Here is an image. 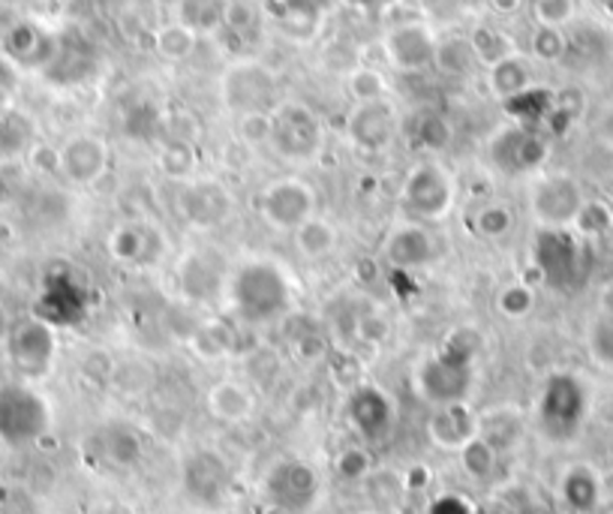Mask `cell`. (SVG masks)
<instances>
[{
  "instance_id": "9f6ffc18",
  "label": "cell",
  "mask_w": 613,
  "mask_h": 514,
  "mask_svg": "<svg viewBox=\"0 0 613 514\" xmlns=\"http://www.w3.org/2000/svg\"><path fill=\"white\" fill-rule=\"evenodd\" d=\"M430 514H472V508H469L460 496H439V500L430 505Z\"/></svg>"
},
{
  "instance_id": "6f0895ef",
  "label": "cell",
  "mask_w": 613,
  "mask_h": 514,
  "mask_svg": "<svg viewBox=\"0 0 613 514\" xmlns=\"http://www.w3.org/2000/svg\"><path fill=\"white\" fill-rule=\"evenodd\" d=\"M491 3V10L496 15H514V12H521L524 7V0H488Z\"/></svg>"
},
{
  "instance_id": "4316f807",
  "label": "cell",
  "mask_w": 613,
  "mask_h": 514,
  "mask_svg": "<svg viewBox=\"0 0 613 514\" xmlns=\"http://www.w3.org/2000/svg\"><path fill=\"white\" fill-rule=\"evenodd\" d=\"M90 69H94V55H90L85 40L64 34L57 40V52L43 76L55 85H76V81L88 79Z\"/></svg>"
},
{
  "instance_id": "11a10c76",
  "label": "cell",
  "mask_w": 613,
  "mask_h": 514,
  "mask_svg": "<svg viewBox=\"0 0 613 514\" xmlns=\"http://www.w3.org/2000/svg\"><path fill=\"white\" fill-rule=\"evenodd\" d=\"M592 352L607 364H613V316H607L592 328Z\"/></svg>"
},
{
  "instance_id": "1f68e13d",
  "label": "cell",
  "mask_w": 613,
  "mask_h": 514,
  "mask_svg": "<svg viewBox=\"0 0 613 514\" xmlns=\"http://www.w3.org/2000/svg\"><path fill=\"white\" fill-rule=\"evenodd\" d=\"M505 114L512 118L514 123H524V127H541L545 121H550V114L557 109V97L547 88H526L524 94H517L512 100L502 102Z\"/></svg>"
},
{
  "instance_id": "3957f363",
  "label": "cell",
  "mask_w": 613,
  "mask_h": 514,
  "mask_svg": "<svg viewBox=\"0 0 613 514\" xmlns=\"http://www.w3.org/2000/svg\"><path fill=\"white\" fill-rule=\"evenodd\" d=\"M220 100L234 118L253 112H274L283 102L280 76L259 57H238L220 76Z\"/></svg>"
},
{
  "instance_id": "e0dca14e",
  "label": "cell",
  "mask_w": 613,
  "mask_h": 514,
  "mask_svg": "<svg viewBox=\"0 0 613 514\" xmlns=\"http://www.w3.org/2000/svg\"><path fill=\"white\" fill-rule=\"evenodd\" d=\"M262 491L280 514H304L319 500V475L310 463L286 458L271 467Z\"/></svg>"
},
{
  "instance_id": "4dcf8cb0",
  "label": "cell",
  "mask_w": 613,
  "mask_h": 514,
  "mask_svg": "<svg viewBox=\"0 0 613 514\" xmlns=\"http://www.w3.org/2000/svg\"><path fill=\"white\" fill-rule=\"evenodd\" d=\"M409 139L422 154H442L455 142V123L448 121L442 112H418L409 123Z\"/></svg>"
},
{
  "instance_id": "484cf974",
  "label": "cell",
  "mask_w": 613,
  "mask_h": 514,
  "mask_svg": "<svg viewBox=\"0 0 613 514\" xmlns=\"http://www.w3.org/2000/svg\"><path fill=\"white\" fill-rule=\"evenodd\" d=\"M205 409L223 425H244L247 418L256 413V394L250 392L244 382L226 376L205 392Z\"/></svg>"
},
{
  "instance_id": "9a60e30c",
  "label": "cell",
  "mask_w": 613,
  "mask_h": 514,
  "mask_svg": "<svg viewBox=\"0 0 613 514\" xmlns=\"http://www.w3.org/2000/svg\"><path fill=\"white\" fill-rule=\"evenodd\" d=\"M401 135V112L397 106L385 100L352 102L346 114V139L361 154H385Z\"/></svg>"
},
{
  "instance_id": "5bb4252c",
  "label": "cell",
  "mask_w": 613,
  "mask_h": 514,
  "mask_svg": "<svg viewBox=\"0 0 613 514\" xmlns=\"http://www.w3.org/2000/svg\"><path fill=\"white\" fill-rule=\"evenodd\" d=\"M178 214L193 232L223 229L234 214V196L220 178H190L178 184Z\"/></svg>"
},
{
  "instance_id": "ac0fdd59",
  "label": "cell",
  "mask_w": 613,
  "mask_h": 514,
  "mask_svg": "<svg viewBox=\"0 0 613 514\" xmlns=\"http://www.w3.org/2000/svg\"><path fill=\"white\" fill-rule=\"evenodd\" d=\"M90 298L88 289L69 271H52L43 280V289L34 302V316L52 328H76L88 319Z\"/></svg>"
},
{
  "instance_id": "ba28073f",
  "label": "cell",
  "mask_w": 613,
  "mask_h": 514,
  "mask_svg": "<svg viewBox=\"0 0 613 514\" xmlns=\"http://www.w3.org/2000/svg\"><path fill=\"white\" fill-rule=\"evenodd\" d=\"M52 427V409L43 394L28 382L0 385V442L24 448L40 442Z\"/></svg>"
},
{
  "instance_id": "db71d44e",
  "label": "cell",
  "mask_w": 613,
  "mask_h": 514,
  "mask_svg": "<svg viewBox=\"0 0 613 514\" xmlns=\"http://www.w3.org/2000/svg\"><path fill=\"white\" fill-rule=\"evenodd\" d=\"M337 472L349 481L364 479L370 472V455L364 448H346L343 455L337 458Z\"/></svg>"
},
{
  "instance_id": "2e32d148",
  "label": "cell",
  "mask_w": 613,
  "mask_h": 514,
  "mask_svg": "<svg viewBox=\"0 0 613 514\" xmlns=\"http://www.w3.org/2000/svg\"><path fill=\"white\" fill-rule=\"evenodd\" d=\"M229 271H232V265L226 262L220 250H214V247H190L178 259L175 277H178V289L187 302L208 304L214 298H223Z\"/></svg>"
},
{
  "instance_id": "681fc988",
  "label": "cell",
  "mask_w": 613,
  "mask_h": 514,
  "mask_svg": "<svg viewBox=\"0 0 613 514\" xmlns=\"http://www.w3.org/2000/svg\"><path fill=\"white\" fill-rule=\"evenodd\" d=\"M331 3L335 0H280L283 19L298 24H319L325 12L331 10Z\"/></svg>"
},
{
  "instance_id": "5b68a950",
  "label": "cell",
  "mask_w": 613,
  "mask_h": 514,
  "mask_svg": "<svg viewBox=\"0 0 613 514\" xmlns=\"http://www.w3.org/2000/svg\"><path fill=\"white\" fill-rule=\"evenodd\" d=\"M401 205L415 223H436L446 220L458 205V181L442 163L422 160L415 163L401 187Z\"/></svg>"
},
{
  "instance_id": "8992f818",
  "label": "cell",
  "mask_w": 613,
  "mask_h": 514,
  "mask_svg": "<svg viewBox=\"0 0 613 514\" xmlns=\"http://www.w3.org/2000/svg\"><path fill=\"white\" fill-rule=\"evenodd\" d=\"M253 211L269 229L280 236H292L313 214H319V196L310 181L298 175H280L259 187L253 196Z\"/></svg>"
},
{
  "instance_id": "44dd1931",
  "label": "cell",
  "mask_w": 613,
  "mask_h": 514,
  "mask_svg": "<svg viewBox=\"0 0 613 514\" xmlns=\"http://www.w3.org/2000/svg\"><path fill=\"white\" fill-rule=\"evenodd\" d=\"M436 34L427 22H401L382 36V55L397 73H424L434 67Z\"/></svg>"
},
{
  "instance_id": "60d3db41",
  "label": "cell",
  "mask_w": 613,
  "mask_h": 514,
  "mask_svg": "<svg viewBox=\"0 0 613 514\" xmlns=\"http://www.w3.org/2000/svg\"><path fill=\"white\" fill-rule=\"evenodd\" d=\"M460 467L467 470L469 479L475 481H488L496 475L500 470V451L488 442V439H481L479 434L469 439L467 446L460 448Z\"/></svg>"
},
{
  "instance_id": "f5cc1de1",
  "label": "cell",
  "mask_w": 613,
  "mask_h": 514,
  "mask_svg": "<svg viewBox=\"0 0 613 514\" xmlns=\"http://www.w3.org/2000/svg\"><path fill=\"white\" fill-rule=\"evenodd\" d=\"M196 347H199L208 358L220 356V352H229V349L234 347L232 328H226V325H208V328H201L199 335H196Z\"/></svg>"
},
{
  "instance_id": "816d5d0a",
  "label": "cell",
  "mask_w": 613,
  "mask_h": 514,
  "mask_svg": "<svg viewBox=\"0 0 613 514\" xmlns=\"http://www.w3.org/2000/svg\"><path fill=\"white\" fill-rule=\"evenodd\" d=\"M238 135L244 139L247 145H269L271 114L269 112L241 114V118H238Z\"/></svg>"
},
{
  "instance_id": "7dc6e473",
  "label": "cell",
  "mask_w": 613,
  "mask_h": 514,
  "mask_svg": "<svg viewBox=\"0 0 613 514\" xmlns=\"http://www.w3.org/2000/svg\"><path fill=\"white\" fill-rule=\"evenodd\" d=\"M578 15V0H533V19L538 28H566Z\"/></svg>"
},
{
  "instance_id": "ab89813d",
  "label": "cell",
  "mask_w": 613,
  "mask_h": 514,
  "mask_svg": "<svg viewBox=\"0 0 613 514\" xmlns=\"http://www.w3.org/2000/svg\"><path fill=\"white\" fill-rule=\"evenodd\" d=\"M479 436L488 439L496 451H508L521 436V418L512 409H493V413L479 415Z\"/></svg>"
},
{
  "instance_id": "30bf717a",
  "label": "cell",
  "mask_w": 613,
  "mask_h": 514,
  "mask_svg": "<svg viewBox=\"0 0 613 514\" xmlns=\"http://www.w3.org/2000/svg\"><path fill=\"white\" fill-rule=\"evenodd\" d=\"M7 358L22 382L45 380L57 361V328H52L34 314L12 319L7 335Z\"/></svg>"
},
{
  "instance_id": "d6a6232c",
  "label": "cell",
  "mask_w": 613,
  "mask_h": 514,
  "mask_svg": "<svg viewBox=\"0 0 613 514\" xmlns=\"http://www.w3.org/2000/svg\"><path fill=\"white\" fill-rule=\"evenodd\" d=\"M599 479L590 467H571L559 481V496L571 514H590L599 505Z\"/></svg>"
},
{
  "instance_id": "cb8c5ba5",
  "label": "cell",
  "mask_w": 613,
  "mask_h": 514,
  "mask_svg": "<svg viewBox=\"0 0 613 514\" xmlns=\"http://www.w3.org/2000/svg\"><path fill=\"white\" fill-rule=\"evenodd\" d=\"M382 256L397 271L427 269L436 259V241L424 223L403 220L388 229V236L382 241Z\"/></svg>"
},
{
  "instance_id": "f907efd6",
  "label": "cell",
  "mask_w": 613,
  "mask_h": 514,
  "mask_svg": "<svg viewBox=\"0 0 613 514\" xmlns=\"http://www.w3.org/2000/svg\"><path fill=\"white\" fill-rule=\"evenodd\" d=\"M259 24V12L247 3V0H229V10H226V24L223 31L234 36L250 34Z\"/></svg>"
},
{
  "instance_id": "9c48e42d",
  "label": "cell",
  "mask_w": 613,
  "mask_h": 514,
  "mask_svg": "<svg viewBox=\"0 0 613 514\" xmlns=\"http://www.w3.org/2000/svg\"><path fill=\"white\" fill-rule=\"evenodd\" d=\"M533 269L550 289H574L587 277V247L571 229H541L533 241Z\"/></svg>"
},
{
  "instance_id": "8fae6325",
  "label": "cell",
  "mask_w": 613,
  "mask_h": 514,
  "mask_svg": "<svg viewBox=\"0 0 613 514\" xmlns=\"http://www.w3.org/2000/svg\"><path fill=\"white\" fill-rule=\"evenodd\" d=\"M547 154H550V142L538 127H524V123L512 121L488 139V160L505 178L533 175L545 166Z\"/></svg>"
},
{
  "instance_id": "8d00e7d4",
  "label": "cell",
  "mask_w": 613,
  "mask_h": 514,
  "mask_svg": "<svg viewBox=\"0 0 613 514\" xmlns=\"http://www.w3.org/2000/svg\"><path fill=\"white\" fill-rule=\"evenodd\" d=\"M469 226H472V232H475L479 238L500 241V238H505L514 229L512 205H505V201H496V199L481 201L479 208L472 211V217H469Z\"/></svg>"
},
{
  "instance_id": "836d02e7",
  "label": "cell",
  "mask_w": 613,
  "mask_h": 514,
  "mask_svg": "<svg viewBox=\"0 0 613 514\" xmlns=\"http://www.w3.org/2000/svg\"><path fill=\"white\" fill-rule=\"evenodd\" d=\"M434 67L442 76H451V79H467L481 64L475 57V48L469 43V36H448V40L436 43Z\"/></svg>"
},
{
  "instance_id": "680465c9",
  "label": "cell",
  "mask_w": 613,
  "mask_h": 514,
  "mask_svg": "<svg viewBox=\"0 0 613 514\" xmlns=\"http://www.w3.org/2000/svg\"><path fill=\"white\" fill-rule=\"evenodd\" d=\"M10 325H12L10 314H7V307L0 304V343H7V335H10Z\"/></svg>"
},
{
  "instance_id": "d6986e66",
  "label": "cell",
  "mask_w": 613,
  "mask_h": 514,
  "mask_svg": "<svg viewBox=\"0 0 613 514\" xmlns=\"http://www.w3.org/2000/svg\"><path fill=\"white\" fill-rule=\"evenodd\" d=\"M112 166V147L97 133L69 135L64 145L57 147V175L73 187H97Z\"/></svg>"
},
{
  "instance_id": "ffe728a7",
  "label": "cell",
  "mask_w": 613,
  "mask_h": 514,
  "mask_svg": "<svg viewBox=\"0 0 613 514\" xmlns=\"http://www.w3.org/2000/svg\"><path fill=\"white\" fill-rule=\"evenodd\" d=\"M346 422L355 430L361 442L376 446L385 442L397 422V406L391 401V394L380 385H355L346 397Z\"/></svg>"
},
{
  "instance_id": "277c9868",
  "label": "cell",
  "mask_w": 613,
  "mask_h": 514,
  "mask_svg": "<svg viewBox=\"0 0 613 514\" xmlns=\"http://www.w3.org/2000/svg\"><path fill=\"white\" fill-rule=\"evenodd\" d=\"M271 151L292 166H307L325 151V123L307 102L283 100L271 112Z\"/></svg>"
},
{
  "instance_id": "7402d4cb",
  "label": "cell",
  "mask_w": 613,
  "mask_h": 514,
  "mask_svg": "<svg viewBox=\"0 0 613 514\" xmlns=\"http://www.w3.org/2000/svg\"><path fill=\"white\" fill-rule=\"evenodd\" d=\"M180 481H184V491H187L193 503L217 505L223 503V496L229 493L232 470H229L223 455H217L211 448H199V451H193L190 458L184 460Z\"/></svg>"
},
{
  "instance_id": "b9f144b4",
  "label": "cell",
  "mask_w": 613,
  "mask_h": 514,
  "mask_svg": "<svg viewBox=\"0 0 613 514\" xmlns=\"http://www.w3.org/2000/svg\"><path fill=\"white\" fill-rule=\"evenodd\" d=\"M102 451L114 467H133L142 458V439L130 427L112 425L102 434Z\"/></svg>"
},
{
  "instance_id": "83f0119b",
  "label": "cell",
  "mask_w": 613,
  "mask_h": 514,
  "mask_svg": "<svg viewBox=\"0 0 613 514\" xmlns=\"http://www.w3.org/2000/svg\"><path fill=\"white\" fill-rule=\"evenodd\" d=\"M488 88L500 102L512 100L517 94H524L526 88H533V64H529V57L514 52V55L491 64L488 67Z\"/></svg>"
},
{
  "instance_id": "e575fe53",
  "label": "cell",
  "mask_w": 613,
  "mask_h": 514,
  "mask_svg": "<svg viewBox=\"0 0 613 514\" xmlns=\"http://www.w3.org/2000/svg\"><path fill=\"white\" fill-rule=\"evenodd\" d=\"M229 0H178V19L193 34H220L226 24Z\"/></svg>"
},
{
  "instance_id": "7c38bea8",
  "label": "cell",
  "mask_w": 613,
  "mask_h": 514,
  "mask_svg": "<svg viewBox=\"0 0 613 514\" xmlns=\"http://www.w3.org/2000/svg\"><path fill=\"white\" fill-rule=\"evenodd\" d=\"M106 253L114 265L133 271L156 269L168 256V236L151 220H121L106 236Z\"/></svg>"
},
{
  "instance_id": "6da1fadb",
  "label": "cell",
  "mask_w": 613,
  "mask_h": 514,
  "mask_svg": "<svg viewBox=\"0 0 613 514\" xmlns=\"http://www.w3.org/2000/svg\"><path fill=\"white\" fill-rule=\"evenodd\" d=\"M226 307L247 328H262L292 310V280L274 259H241L229 271Z\"/></svg>"
},
{
  "instance_id": "4fadbf2b",
  "label": "cell",
  "mask_w": 613,
  "mask_h": 514,
  "mask_svg": "<svg viewBox=\"0 0 613 514\" xmlns=\"http://www.w3.org/2000/svg\"><path fill=\"white\" fill-rule=\"evenodd\" d=\"M587 196L571 175H541L526 193V208L541 229H571Z\"/></svg>"
},
{
  "instance_id": "c3c4849f",
  "label": "cell",
  "mask_w": 613,
  "mask_h": 514,
  "mask_svg": "<svg viewBox=\"0 0 613 514\" xmlns=\"http://www.w3.org/2000/svg\"><path fill=\"white\" fill-rule=\"evenodd\" d=\"M611 229V211L604 208L602 201H587L583 211L578 214V220L571 226V232H578L580 238L604 236Z\"/></svg>"
},
{
  "instance_id": "d590c367",
  "label": "cell",
  "mask_w": 613,
  "mask_h": 514,
  "mask_svg": "<svg viewBox=\"0 0 613 514\" xmlns=\"http://www.w3.org/2000/svg\"><path fill=\"white\" fill-rule=\"evenodd\" d=\"M151 43H154L156 57H163L168 64H180V61H187V57L196 52L199 34H193L187 24H180L178 19H175V22L160 24L154 31V36H151Z\"/></svg>"
},
{
  "instance_id": "ee69618b",
  "label": "cell",
  "mask_w": 613,
  "mask_h": 514,
  "mask_svg": "<svg viewBox=\"0 0 613 514\" xmlns=\"http://www.w3.org/2000/svg\"><path fill=\"white\" fill-rule=\"evenodd\" d=\"M469 43L475 48V57H479L481 67H491V64H496L502 57L517 52L512 40L502 34V31H496V28H491V24H479V28L469 34Z\"/></svg>"
},
{
  "instance_id": "f35d334b",
  "label": "cell",
  "mask_w": 613,
  "mask_h": 514,
  "mask_svg": "<svg viewBox=\"0 0 613 514\" xmlns=\"http://www.w3.org/2000/svg\"><path fill=\"white\" fill-rule=\"evenodd\" d=\"M533 307H536V289L526 280H508L493 295V310L505 319H512V322L526 319L533 314Z\"/></svg>"
},
{
  "instance_id": "603a6c76",
  "label": "cell",
  "mask_w": 613,
  "mask_h": 514,
  "mask_svg": "<svg viewBox=\"0 0 613 514\" xmlns=\"http://www.w3.org/2000/svg\"><path fill=\"white\" fill-rule=\"evenodd\" d=\"M57 40L61 36L45 31L43 24L15 22L3 34L0 48H3V57L19 69H40V73H45V67L52 64V57L57 52Z\"/></svg>"
},
{
  "instance_id": "bcb514c9",
  "label": "cell",
  "mask_w": 613,
  "mask_h": 514,
  "mask_svg": "<svg viewBox=\"0 0 613 514\" xmlns=\"http://www.w3.org/2000/svg\"><path fill=\"white\" fill-rule=\"evenodd\" d=\"M529 52L545 64H557L569 55V36L562 34L559 28H536L533 40H529Z\"/></svg>"
},
{
  "instance_id": "d4e9b609",
  "label": "cell",
  "mask_w": 613,
  "mask_h": 514,
  "mask_svg": "<svg viewBox=\"0 0 613 514\" xmlns=\"http://www.w3.org/2000/svg\"><path fill=\"white\" fill-rule=\"evenodd\" d=\"M475 434H479V415L472 413L469 403L434 406V413L427 418V436H430V442L446 448V451H460Z\"/></svg>"
},
{
  "instance_id": "52a82bcc",
  "label": "cell",
  "mask_w": 613,
  "mask_h": 514,
  "mask_svg": "<svg viewBox=\"0 0 613 514\" xmlns=\"http://www.w3.org/2000/svg\"><path fill=\"white\" fill-rule=\"evenodd\" d=\"M587 385L574 373H550L538 392L536 418L550 442H569L587 418Z\"/></svg>"
},
{
  "instance_id": "7a4b0ae2",
  "label": "cell",
  "mask_w": 613,
  "mask_h": 514,
  "mask_svg": "<svg viewBox=\"0 0 613 514\" xmlns=\"http://www.w3.org/2000/svg\"><path fill=\"white\" fill-rule=\"evenodd\" d=\"M475 361H479V335L472 328L451 331L442 347L415 364V392L430 406L467 403L475 389Z\"/></svg>"
},
{
  "instance_id": "f6af8a7d",
  "label": "cell",
  "mask_w": 613,
  "mask_h": 514,
  "mask_svg": "<svg viewBox=\"0 0 613 514\" xmlns=\"http://www.w3.org/2000/svg\"><path fill=\"white\" fill-rule=\"evenodd\" d=\"M391 337V322L385 310H380L376 304L368 307H358L355 319V340L358 343H368V347H382Z\"/></svg>"
},
{
  "instance_id": "74e56055",
  "label": "cell",
  "mask_w": 613,
  "mask_h": 514,
  "mask_svg": "<svg viewBox=\"0 0 613 514\" xmlns=\"http://www.w3.org/2000/svg\"><path fill=\"white\" fill-rule=\"evenodd\" d=\"M160 172L172 181H190L193 172H196V163H199V154H196V147H193L190 139H184V135H175V139H168L163 142L160 147Z\"/></svg>"
},
{
  "instance_id": "91938a15",
  "label": "cell",
  "mask_w": 613,
  "mask_h": 514,
  "mask_svg": "<svg viewBox=\"0 0 613 514\" xmlns=\"http://www.w3.org/2000/svg\"><path fill=\"white\" fill-rule=\"evenodd\" d=\"M340 3H346V7H352V10H373L380 0H340Z\"/></svg>"
},
{
  "instance_id": "f546056e",
  "label": "cell",
  "mask_w": 613,
  "mask_h": 514,
  "mask_svg": "<svg viewBox=\"0 0 613 514\" xmlns=\"http://www.w3.org/2000/svg\"><path fill=\"white\" fill-rule=\"evenodd\" d=\"M292 241H295L298 256L307 259V262H322V259H328L337 250L340 232H337V226L328 217L313 214L307 223H302L292 232Z\"/></svg>"
},
{
  "instance_id": "7bdbcfd3",
  "label": "cell",
  "mask_w": 613,
  "mask_h": 514,
  "mask_svg": "<svg viewBox=\"0 0 613 514\" xmlns=\"http://www.w3.org/2000/svg\"><path fill=\"white\" fill-rule=\"evenodd\" d=\"M346 94L352 102H373L388 97V81L376 67H352L346 73Z\"/></svg>"
},
{
  "instance_id": "f1b7e54d",
  "label": "cell",
  "mask_w": 613,
  "mask_h": 514,
  "mask_svg": "<svg viewBox=\"0 0 613 514\" xmlns=\"http://www.w3.org/2000/svg\"><path fill=\"white\" fill-rule=\"evenodd\" d=\"M36 145V123L19 109H0V163L28 157Z\"/></svg>"
}]
</instances>
